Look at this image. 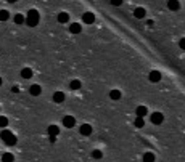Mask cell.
I'll list each match as a JSON object with an SVG mask.
<instances>
[{
	"label": "cell",
	"instance_id": "obj_1",
	"mask_svg": "<svg viewBox=\"0 0 185 162\" xmlns=\"http://www.w3.org/2000/svg\"><path fill=\"white\" fill-rule=\"evenodd\" d=\"M39 19H40L39 11H37V10H29V11H27V16H26L24 23L29 26V27H35V26L39 24Z\"/></svg>",
	"mask_w": 185,
	"mask_h": 162
},
{
	"label": "cell",
	"instance_id": "obj_2",
	"mask_svg": "<svg viewBox=\"0 0 185 162\" xmlns=\"http://www.w3.org/2000/svg\"><path fill=\"white\" fill-rule=\"evenodd\" d=\"M0 138L3 140V141L8 145V146H13L16 145V137L13 135V133L10 130H2V133H0Z\"/></svg>",
	"mask_w": 185,
	"mask_h": 162
},
{
	"label": "cell",
	"instance_id": "obj_3",
	"mask_svg": "<svg viewBox=\"0 0 185 162\" xmlns=\"http://www.w3.org/2000/svg\"><path fill=\"white\" fill-rule=\"evenodd\" d=\"M63 125H65L66 129H73V127L76 125V119L73 116H65L63 117Z\"/></svg>",
	"mask_w": 185,
	"mask_h": 162
},
{
	"label": "cell",
	"instance_id": "obj_4",
	"mask_svg": "<svg viewBox=\"0 0 185 162\" xmlns=\"http://www.w3.org/2000/svg\"><path fill=\"white\" fill-rule=\"evenodd\" d=\"M163 121H164V116H163L161 112H153V114H151V122H153L155 125L163 124Z\"/></svg>",
	"mask_w": 185,
	"mask_h": 162
},
{
	"label": "cell",
	"instance_id": "obj_5",
	"mask_svg": "<svg viewBox=\"0 0 185 162\" xmlns=\"http://www.w3.org/2000/svg\"><path fill=\"white\" fill-rule=\"evenodd\" d=\"M79 132H81V135L89 137L90 133H92V125H90V124H82L81 129H79Z\"/></svg>",
	"mask_w": 185,
	"mask_h": 162
},
{
	"label": "cell",
	"instance_id": "obj_6",
	"mask_svg": "<svg viewBox=\"0 0 185 162\" xmlns=\"http://www.w3.org/2000/svg\"><path fill=\"white\" fill-rule=\"evenodd\" d=\"M66 100V95L63 93V91H55L53 93V101L55 103H65Z\"/></svg>",
	"mask_w": 185,
	"mask_h": 162
},
{
	"label": "cell",
	"instance_id": "obj_7",
	"mask_svg": "<svg viewBox=\"0 0 185 162\" xmlns=\"http://www.w3.org/2000/svg\"><path fill=\"white\" fill-rule=\"evenodd\" d=\"M82 21L85 24H92L95 21V16H94V13H90V11H87V13H84L82 15Z\"/></svg>",
	"mask_w": 185,
	"mask_h": 162
},
{
	"label": "cell",
	"instance_id": "obj_8",
	"mask_svg": "<svg viewBox=\"0 0 185 162\" xmlns=\"http://www.w3.org/2000/svg\"><path fill=\"white\" fill-rule=\"evenodd\" d=\"M167 8L172 10V11H177L180 8V2L179 0H167Z\"/></svg>",
	"mask_w": 185,
	"mask_h": 162
},
{
	"label": "cell",
	"instance_id": "obj_9",
	"mask_svg": "<svg viewBox=\"0 0 185 162\" xmlns=\"http://www.w3.org/2000/svg\"><path fill=\"white\" fill-rule=\"evenodd\" d=\"M29 93H31L32 96H39V95L42 93V88H40V85H37V83H34V85H31V87H29Z\"/></svg>",
	"mask_w": 185,
	"mask_h": 162
},
{
	"label": "cell",
	"instance_id": "obj_10",
	"mask_svg": "<svg viewBox=\"0 0 185 162\" xmlns=\"http://www.w3.org/2000/svg\"><path fill=\"white\" fill-rule=\"evenodd\" d=\"M145 15H147V11H145V8H142V6L135 8V11H134V16L137 18V19H143V18H145Z\"/></svg>",
	"mask_w": 185,
	"mask_h": 162
},
{
	"label": "cell",
	"instance_id": "obj_11",
	"mask_svg": "<svg viewBox=\"0 0 185 162\" xmlns=\"http://www.w3.org/2000/svg\"><path fill=\"white\" fill-rule=\"evenodd\" d=\"M147 114H148L147 106H137V109H135V116H139V117H145Z\"/></svg>",
	"mask_w": 185,
	"mask_h": 162
},
{
	"label": "cell",
	"instance_id": "obj_12",
	"mask_svg": "<svg viewBox=\"0 0 185 162\" xmlns=\"http://www.w3.org/2000/svg\"><path fill=\"white\" fill-rule=\"evenodd\" d=\"M81 31H82V26L79 23H73V24L69 26V32L71 34H79Z\"/></svg>",
	"mask_w": 185,
	"mask_h": 162
},
{
	"label": "cell",
	"instance_id": "obj_13",
	"mask_svg": "<svg viewBox=\"0 0 185 162\" xmlns=\"http://www.w3.org/2000/svg\"><path fill=\"white\" fill-rule=\"evenodd\" d=\"M58 23H61V24H65V23H68L69 21V15L68 13H65V11H61V13H58Z\"/></svg>",
	"mask_w": 185,
	"mask_h": 162
},
{
	"label": "cell",
	"instance_id": "obj_14",
	"mask_svg": "<svg viewBox=\"0 0 185 162\" xmlns=\"http://www.w3.org/2000/svg\"><path fill=\"white\" fill-rule=\"evenodd\" d=\"M148 77H150L151 82H159V80H161V72H159V71H151Z\"/></svg>",
	"mask_w": 185,
	"mask_h": 162
},
{
	"label": "cell",
	"instance_id": "obj_15",
	"mask_svg": "<svg viewBox=\"0 0 185 162\" xmlns=\"http://www.w3.org/2000/svg\"><path fill=\"white\" fill-rule=\"evenodd\" d=\"M21 77H23V79H31V77H32V71H31L29 68L21 69Z\"/></svg>",
	"mask_w": 185,
	"mask_h": 162
},
{
	"label": "cell",
	"instance_id": "obj_16",
	"mask_svg": "<svg viewBox=\"0 0 185 162\" xmlns=\"http://www.w3.org/2000/svg\"><path fill=\"white\" fill-rule=\"evenodd\" d=\"M15 160V156H13L11 152H5L2 154V162H13Z\"/></svg>",
	"mask_w": 185,
	"mask_h": 162
},
{
	"label": "cell",
	"instance_id": "obj_17",
	"mask_svg": "<svg viewBox=\"0 0 185 162\" xmlns=\"http://www.w3.org/2000/svg\"><path fill=\"white\" fill-rule=\"evenodd\" d=\"M134 125H135V127H139V129L145 127V117H139V116H137V119L134 121Z\"/></svg>",
	"mask_w": 185,
	"mask_h": 162
},
{
	"label": "cell",
	"instance_id": "obj_18",
	"mask_svg": "<svg viewBox=\"0 0 185 162\" xmlns=\"http://www.w3.org/2000/svg\"><path fill=\"white\" fill-rule=\"evenodd\" d=\"M48 135H53V137H56V135H58V133H60V129H58V127H56V125H50V127H48Z\"/></svg>",
	"mask_w": 185,
	"mask_h": 162
},
{
	"label": "cell",
	"instance_id": "obj_19",
	"mask_svg": "<svg viewBox=\"0 0 185 162\" xmlns=\"http://www.w3.org/2000/svg\"><path fill=\"white\" fill-rule=\"evenodd\" d=\"M81 80H71V83H69V88L71 90H79L81 88Z\"/></svg>",
	"mask_w": 185,
	"mask_h": 162
},
{
	"label": "cell",
	"instance_id": "obj_20",
	"mask_svg": "<svg viewBox=\"0 0 185 162\" xmlns=\"http://www.w3.org/2000/svg\"><path fill=\"white\" fill-rule=\"evenodd\" d=\"M110 98L111 100H121V91L119 90H111L110 91Z\"/></svg>",
	"mask_w": 185,
	"mask_h": 162
},
{
	"label": "cell",
	"instance_id": "obj_21",
	"mask_svg": "<svg viewBox=\"0 0 185 162\" xmlns=\"http://www.w3.org/2000/svg\"><path fill=\"white\" fill-rule=\"evenodd\" d=\"M143 162H155V154L153 152H145L143 154Z\"/></svg>",
	"mask_w": 185,
	"mask_h": 162
},
{
	"label": "cell",
	"instance_id": "obj_22",
	"mask_svg": "<svg viewBox=\"0 0 185 162\" xmlns=\"http://www.w3.org/2000/svg\"><path fill=\"white\" fill-rule=\"evenodd\" d=\"M8 18H10L8 11H6V10H0V21H6Z\"/></svg>",
	"mask_w": 185,
	"mask_h": 162
},
{
	"label": "cell",
	"instance_id": "obj_23",
	"mask_svg": "<svg viewBox=\"0 0 185 162\" xmlns=\"http://www.w3.org/2000/svg\"><path fill=\"white\" fill-rule=\"evenodd\" d=\"M6 125H8V119L5 116H0V129H5Z\"/></svg>",
	"mask_w": 185,
	"mask_h": 162
},
{
	"label": "cell",
	"instance_id": "obj_24",
	"mask_svg": "<svg viewBox=\"0 0 185 162\" xmlns=\"http://www.w3.org/2000/svg\"><path fill=\"white\" fill-rule=\"evenodd\" d=\"M102 156H103V154H102L100 149H94V151H92V157H94V159H102Z\"/></svg>",
	"mask_w": 185,
	"mask_h": 162
},
{
	"label": "cell",
	"instance_id": "obj_25",
	"mask_svg": "<svg viewBox=\"0 0 185 162\" xmlns=\"http://www.w3.org/2000/svg\"><path fill=\"white\" fill-rule=\"evenodd\" d=\"M24 21H26V19H24L23 15H16V16H15V23H16V24H23Z\"/></svg>",
	"mask_w": 185,
	"mask_h": 162
},
{
	"label": "cell",
	"instance_id": "obj_26",
	"mask_svg": "<svg viewBox=\"0 0 185 162\" xmlns=\"http://www.w3.org/2000/svg\"><path fill=\"white\" fill-rule=\"evenodd\" d=\"M121 3H123V0H111V5H115V6H119Z\"/></svg>",
	"mask_w": 185,
	"mask_h": 162
},
{
	"label": "cell",
	"instance_id": "obj_27",
	"mask_svg": "<svg viewBox=\"0 0 185 162\" xmlns=\"http://www.w3.org/2000/svg\"><path fill=\"white\" fill-rule=\"evenodd\" d=\"M179 47L182 48V50H185V37H183V39H180V42H179Z\"/></svg>",
	"mask_w": 185,
	"mask_h": 162
},
{
	"label": "cell",
	"instance_id": "obj_28",
	"mask_svg": "<svg viewBox=\"0 0 185 162\" xmlns=\"http://www.w3.org/2000/svg\"><path fill=\"white\" fill-rule=\"evenodd\" d=\"M48 140H50V143H55V141H56V137H53V135H48Z\"/></svg>",
	"mask_w": 185,
	"mask_h": 162
},
{
	"label": "cell",
	"instance_id": "obj_29",
	"mask_svg": "<svg viewBox=\"0 0 185 162\" xmlns=\"http://www.w3.org/2000/svg\"><path fill=\"white\" fill-rule=\"evenodd\" d=\"M6 2H10V3H15V2H18V0H6Z\"/></svg>",
	"mask_w": 185,
	"mask_h": 162
},
{
	"label": "cell",
	"instance_id": "obj_30",
	"mask_svg": "<svg viewBox=\"0 0 185 162\" xmlns=\"http://www.w3.org/2000/svg\"><path fill=\"white\" fill-rule=\"evenodd\" d=\"M2 83H3V80H2V77H0V85H2Z\"/></svg>",
	"mask_w": 185,
	"mask_h": 162
}]
</instances>
